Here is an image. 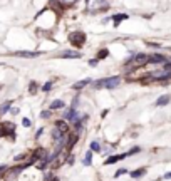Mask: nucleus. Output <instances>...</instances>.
<instances>
[{
	"mask_svg": "<svg viewBox=\"0 0 171 181\" xmlns=\"http://www.w3.org/2000/svg\"><path fill=\"white\" fill-rule=\"evenodd\" d=\"M121 79L118 76L114 77H107V79H102V81H97L96 82V87H107V89H114V87L119 86Z\"/></svg>",
	"mask_w": 171,
	"mask_h": 181,
	"instance_id": "f257e3e1",
	"label": "nucleus"
},
{
	"mask_svg": "<svg viewBox=\"0 0 171 181\" xmlns=\"http://www.w3.org/2000/svg\"><path fill=\"white\" fill-rule=\"evenodd\" d=\"M69 40H71L72 45L79 47V45H82V44L86 42V34L84 32H72L69 35Z\"/></svg>",
	"mask_w": 171,
	"mask_h": 181,
	"instance_id": "f03ea898",
	"label": "nucleus"
},
{
	"mask_svg": "<svg viewBox=\"0 0 171 181\" xmlns=\"http://www.w3.org/2000/svg\"><path fill=\"white\" fill-rule=\"evenodd\" d=\"M131 62H133V66H144V64H148L149 62V57L146 56V54H138L136 57H133L131 59Z\"/></svg>",
	"mask_w": 171,
	"mask_h": 181,
	"instance_id": "7ed1b4c3",
	"label": "nucleus"
},
{
	"mask_svg": "<svg viewBox=\"0 0 171 181\" xmlns=\"http://www.w3.org/2000/svg\"><path fill=\"white\" fill-rule=\"evenodd\" d=\"M171 74L166 71H154L151 72V79H156V81H163V79H169Z\"/></svg>",
	"mask_w": 171,
	"mask_h": 181,
	"instance_id": "20e7f679",
	"label": "nucleus"
},
{
	"mask_svg": "<svg viewBox=\"0 0 171 181\" xmlns=\"http://www.w3.org/2000/svg\"><path fill=\"white\" fill-rule=\"evenodd\" d=\"M54 129L59 131L61 134H67V124H66V121H57L56 126H54Z\"/></svg>",
	"mask_w": 171,
	"mask_h": 181,
	"instance_id": "39448f33",
	"label": "nucleus"
},
{
	"mask_svg": "<svg viewBox=\"0 0 171 181\" xmlns=\"http://www.w3.org/2000/svg\"><path fill=\"white\" fill-rule=\"evenodd\" d=\"M149 62H154V64H159V62H166V59L161 56V54H153L149 57Z\"/></svg>",
	"mask_w": 171,
	"mask_h": 181,
	"instance_id": "423d86ee",
	"label": "nucleus"
},
{
	"mask_svg": "<svg viewBox=\"0 0 171 181\" xmlns=\"http://www.w3.org/2000/svg\"><path fill=\"white\" fill-rule=\"evenodd\" d=\"M15 56H19V57H37L39 52H27V51H22V52H15Z\"/></svg>",
	"mask_w": 171,
	"mask_h": 181,
	"instance_id": "0eeeda50",
	"label": "nucleus"
},
{
	"mask_svg": "<svg viewBox=\"0 0 171 181\" xmlns=\"http://www.w3.org/2000/svg\"><path fill=\"white\" fill-rule=\"evenodd\" d=\"M171 101V97L169 96H161L158 101H156V106H164V104H168V102Z\"/></svg>",
	"mask_w": 171,
	"mask_h": 181,
	"instance_id": "6e6552de",
	"label": "nucleus"
},
{
	"mask_svg": "<svg viewBox=\"0 0 171 181\" xmlns=\"http://www.w3.org/2000/svg\"><path fill=\"white\" fill-rule=\"evenodd\" d=\"M62 57H81V52H76V51H66L62 54Z\"/></svg>",
	"mask_w": 171,
	"mask_h": 181,
	"instance_id": "1a4fd4ad",
	"label": "nucleus"
},
{
	"mask_svg": "<svg viewBox=\"0 0 171 181\" xmlns=\"http://www.w3.org/2000/svg\"><path fill=\"white\" fill-rule=\"evenodd\" d=\"M91 82V79H84V81H79V82H76L74 84V89H82V87H86L87 84Z\"/></svg>",
	"mask_w": 171,
	"mask_h": 181,
	"instance_id": "9d476101",
	"label": "nucleus"
},
{
	"mask_svg": "<svg viewBox=\"0 0 171 181\" xmlns=\"http://www.w3.org/2000/svg\"><path fill=\"white\" fill-rule=\"evenodd\" d=\"M123 158H126V154H121V156H111V158L106 161V164H112V163H116V161L123 159Z\"/></svg>",
	"mask_w": 171,
	"mask_h": 181,
	"instance_id": "9b49d317",
	"label": "nucleus"
},
{
	"mask_svg": "<svg viewBox=\"0 0 171 181\" xmlns=\"http://www.w3.org/2000/svg\"><path fill=\"white\" fill-rule=\"evenodd\" d=\"M112 19H114V24H119V22L126 20V19H128V15H126V13H118V15H114Z\"/></svg>",
	"mask_w": 171,
	"mask_h": 181,
	"instance_id": "f8f14e48",
	"label": "nucleus"
},
{
	"mask_svg": "<svg viewBox=\"0 0 171 181\" xmlns=\"http://www.w3.org/2000/svg\"><path fill=\"white\" fill-rule=\"evenodd\" d=\"M144 173H146V169H144V168H141V169L133 171V173H131V176H133V178H139V176H143Z\"/></svg>",
	"mask_w": 171,
	"mask_h": 181,
	"instance_id": "ddd939ff",
	"label": "nucleus"
},
{
	"mask_svg": "<svg viewBox=\"0 0 171 181\" xmlns=\"http://www.w3.org/2000/svg\"><path fill=\"white\" fill-rule=\"evenodd\" d=\"M61 107H64V102L62 101H54L51 104V109H61Z\"/></svg>",
	"mask_w": 171,
	"mask_h": 181,
	"instance_id": "4468645a",
	"label": "nucleus"
},
{
	"mask_svg": "<svg viewBox=\"0 0 171 181\" xmlns=\"http://www.w3.org/2000/svg\"><path fill=\"white\" fill-rule=\"evenodd\" d=\"M59 2H61V5H64V7H71V5H74L77 0H59Z\"/></svg>",
	"mask_w": 171,
	"mask_h": 181,
	"instance_id": "2eb2a0df",
	"label": "nucleus"
},
{
	"mask_svg": "<svg viewBox=\"0 0 171 181\" xmlns=\"http://www.w3.org/2000/svg\"><path fill=\"white\" fill-rule=\"evenodd\" d=\"M107 56H109L107 49H102V51H99V52H97V57H96V59H104V57H107Z\"/></svg>",
	"mask_w": 171,
	"mask_h": 181,
	"instance_id": "dca6fc26",
	"label": "nucleus"
},
{
	"mask_svg": "<svg viewBox=\"0 0 171 181\" xmlns=\"http://www.w3.org/2000/svg\"><path fill=\"white\" fill-rule=\"evenodd\" d=\"M8 107H10V102H7V104H3L2 107H0V114H5V112L8 111Z\"/></svg>",
	"mask_w": 171,
	"mask_h": 181,
	"instance_id": "f3484780",
	"label": "nucleus"
},
{
	"mask_svg": "<svg viewBox=\"0 0 171 181\" xmlns=\"http://www.w3.org/2000/svg\"><path fill=\"white\" fill-rule=\"evenodd\" d=\"M91 158H92V153H87L84 158V164H91Z\"/></svg>",
	"mask_w": 171,
	"mask_h": 181,
	"instance_id": "a211bd4d",
	"label": "nucleus"
},
{
	"mask_svg": "<svg viewBox=\"0 0 171 181\" xmlns=\"http://www.w3.org/2000/svg\"><path fill=\"white\" fill-rule=\"evenodd\" d=\"M91 149L92 151H99V143H96V141H94V143H91Z\"/></svg>",
	"mask_w": 171,
	"mask_h": 181,
	"instance_id": "6ab92c4d",
	"label": "nucleus"
},
{
	"mask_svg": "<svg viewBox=\"0 0 171 181\" xmlns=\"http://www.w3.org/2000/svg\"><path fill=\"white\" fill-rule=\"evenodd\" d=\"M35 91H37V84H35V82H30V92L34 94Z\"/></svg>",
	"mask_w": 171,
	"mask_h": 181,
	"instance_id": "aec40b11",
	"label": "nucleus"
},
{
	"mask_svg": "<svg viewBox=\"0 0 171 181\" xmlns=\"http://www.w3.org/2000/svg\"><path fill=\"white\" fill-rule=\"evenodd\" d=\"M51 87H52V82H47V84L44 86V91H45V92H47V91H51Z\"/></svg>",
	"mask_w": 171,
	"mask_h": 181,
	"instance_id": "412c9836",
	"label": "nucleus"
},
{
	"mask_svg": "<svg viewBox=\"0 0 171 181\" xmlns=\"http://www.w3.org/2000/svg\"><path fill=\"white\" fill-rule=\"evenodd\" d=\"M22 124L25 126V128H29V126H30V119H24V121H22Z\"/></svg>",
	"mask_w": 171,
	"mask_h": 181,
	"instance_id": "4be33fe9",
	"label": "nucleus"
},
{
	"mask_svg": "<svg viewBox=\"0 0 171 181\" xmlns=\"http://www.w3.org/2000/svg\"><path fill=\"white\" fill-rule=\"evenodd\" d=\"M49 116H51V112H49V111H44V112H42V117H44V119H47Z\"/></svg>",
	"mask_w": 171,
	"mask_h": 181,
	"instance_id": "5701e85b",
	"label": "nucleus"
},
{
	"mask_svg": "<svg viewBox=\"0 0 171 181\" xmlns=\"http://www.w3.org/2000/svg\"><path fill=\"white\" fill-rule=\"evenodd\" d=\"M126 173V169H119V171H116V176H121V174H124Z\"/></svg>",
	"mask_w": 171,
	"mask_h": 181,
	"instance_id": "b1692460",
	"label": "nucleus"
},
{
	"mask_svg": "<svg viewBox=\"0 0 171 181\" xmlns=\"http://www.w3.org/2000/svg\"><path fill=\"white\" fill-rule=\"evenodd\" d=\"M164 178H166V179H169V178H171V173H166V174H164Z\"/></svg>",
	"mask_w": 171,
	"mask_h": 181,
	"instance_id": "393cba45",
	"label": "nucleus"
},
{
	"mask_svg": "<svg viewBox=\"0 0 171 181\" xmlns=\"http://www.w3.org/2000/svg\"><path fill=\"white\" fill-rule=\"evenodd\" d=\"M0 136H3V133H2V126H0Z\"/></svg>",
	"mask_w": 171,
	"mask_h": 181,
	"instance_id": "a878e982",
	"label": "nucleus"
},
{
	"mask_svg": "<svg viewBox=\"0 0 171 181\" xmlns=\"http://www.w3.org/2000/svg\"><path fill=\"white\" fill-rule=\"evenodd\" d=\"M0 89H2V87H0Z\"/></svg>",
	"mask_w": 171,
	"mask_h": 181,
	"instance_id": "bb28decb",
	"label": "nucleus"
}]
</instances>
